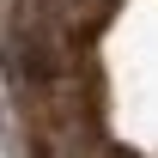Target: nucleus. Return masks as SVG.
I'll list each match as a JSON object with an SVG mask.
<instances>
[{
  "mask_svg": "<svg viewBox=\"0 0 158 158\" xmlns=\"http://www.w3.org/2000/svg\"><path fill=\"white\" fill-rule=\"evenodd\" d=\"M55 24V79L19 98L31 158H158V0H12Z\"/></svg>",
  "mask_w": 158,
  "mask_h": 158,
  "instance_id": "1",
  "label": "nucleus"
}]
</instances>
